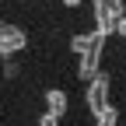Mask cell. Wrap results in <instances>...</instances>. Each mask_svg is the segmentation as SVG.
<instances>
[{
  "label": "cell",
  "mask_w": 126,
  "mask_h": 126,
  "mask_svg": "<svg viewBox=\"0 0 126 126\" xmlns=\"http://www.w3.org/2000/svg\"><path fill=\"white\" fill-rule=\"evenodd\" d=\"M123 18V0H94V35L109 39L112 35V25Z\"/></svg>",
  "instance_id": "cell-1"
},
{
  "label": "cell",
  "mask_w": 126,
  "mask_h": 126,
  "mask_svg": "<svg viewBox=\"0 0 126 126\" xmlns=\"http://www.w3.org/2000/svg\"><path fill=\"white\" fill-rule=\"evenodd\" d=\"M25 46H28V35H25V28L0 21V56H14V53H21Z\"/></svg>",
  "instance_id": "cell-2"
},
{
  "label": "cell",
  "mask_w": 126,
  "mask_h": 126,
  "mask_svg": "<svg viewBox=\"0 0 126 126\" xmlns=\"http://www.w3.org/2000/svg\"><path fill=\"white\" fill-rule=\"evenodd\" d=\"M105 105H109V74L98 70L88 81V109H91V116H98Z\"/></svg>",
  "instance_id": "cell-3"
},
{
  "label": "cell",
  "mask_w": 126,
  "mask_h": 126,
  "mask_svg": "<svg viewBox=\"0 0 126 126\" xmlns=\"http://www.w3.org/2000/svg\"><path fill=\"white\" fill-rule=\"evenodd\" d=\"M98 56H102V49H88V53H81V60H77V74H81L84 81H91V77L98 74Z\"/></svg>",
  "instance_id": "cell-4"
},
{
  "label": "cell",
  "mask_w": 126,
  "mask_h": 126,
  "mask_svg": "<svg viewBox=\"0 0 126 126\" xmlns=\"http://www.w3.org/2000/svg\"><path fill=\"white\" fill-rule=\"evenodd\" d=\"M46 112L56 116V119L67 112V91H60V88H49V91H46Z\"/></svg>",
  "instance_id": "cell-5"
},
{
  "label": "cell",
  "mask_w": 126,
  "mask_h": 126,
  "mask_svg": "<svg viewBox=\"0 0 126 126\" xmlns=\"http://www.w3.org/2000/svg\"><path fill=\"white\" fill-rule=\"evenodd\" d=\"M116 123H119V109H112V105H105L94 116V126H116Z\"/></svg>",
  "instance_id": "cell-6"
},
{
  "label": "cell",
  "mask_w": 126,
  "mask_h": 126,
  "mask_svg": "<svg viewBox=\"0 0 126 126\" xmlns=\"http://www.w3.org/2000/svg\"><path fill=\"white\" fill-rule=\"evenodd\" d=\"M39 126H60V119H56V116H49V112H42V119H39Z\"/></svg>",
  "instance_id": "cell-7"
},
{
  "label": "cell",
  "mask_w": 126,
  "mask_h": 126,
  "mask_svg": "<svg viewBox=\"0 0 126 126\" xmlns=\"http://www.w3.org/2000/svg\"><path fill=\"white\" fill-rule=\"evenodd\" d=\"M112 32H119V35H126V14H123V18L112 25Z\"/></svg>",
  "instance_id": "cell-8"
},
{
  "label": "cell",
  "mask_w": 126,
  "mask_h": 126,
  "mask_svg": "<svg viewBox=\"0 0 126 126\" xmlns=\"http://www.w3.org/2000/svg\"><path fill=\"white\" fill-rule=\"evenodd\" d=\"M63 4H67V7H77V4H81V0H63Z\"/></svg>",
  "instance_id": "cell-9"
}]
</instances>
